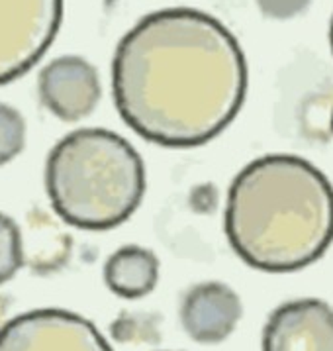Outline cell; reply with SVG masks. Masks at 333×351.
<instances>
[{"instance_id": "6da1fadb", "label": "cell", "mask_w": 333, "mask_h": 351, "mask_svg": "<svg viewBox=\"0 0 333 351\" xmlns=\"http://www.w3.org/2000/svg\"><path fill=\"white\" fill-rule=\"evenodd\" d=\"M118 114L143 140L198 147L214 140L243 106L247 63L236 36L195 8L141 18L112 61Z\"/></svg>"}, {"instance_id": "7a4b0ae2", "label": "cell", "mask_w": 333, "mask_h": 351, "mask_svg": "<svg viewBox=\"0 0 333 351\" xmlns=\"http://www.w3.org/2000/svg\"><path fill=\"white\" fill-rule=\"evenodd\" d=\"M223 230L251 267L292 273L333 241V186L298 155L273 154L243 167L227 193Z\"/></svg>"}, {"instance_id": "3957f363", "label": "cell", "mask_w": 333, "mask_h": 351, "mask_svg": "<svg viewBox=\"0 0 333 351\" xmlns=\"http://www.w3.org/2000/svg\"><path fill=\"white\" fill-rule=\"evenodd\" d=\"M45 191L65 224L88 232L112 230L124 224L143 200V159L110 130H75L49 152Z\"/></svg>"}, {"instance_id": "277c9868", "label": "cell", "mask_w": 333, "mask_h": 351, "mask_svg": "<svg viewBox=\"0 0 333 351\" xmlns=\"http://www.w3.org/2000/svg\"><path fill=\"white\" fill-rule=\"evenodd\" d=\"M63 0H0V84L26 75L56 42Z\"/></svg>"}, {"instance_id": "5b68a950", "label": "cell", "mask_w": 333, "mask_h": 351, "mask_svg": "<svg viewBox=\"0 0 333 351\" xmlns=\"http://www.w3.org/2000/svg\"><path fill=\"white\" fill-rule=\"evenodd\" d=\"M0 351H112L98 328L61 308L18 314L0 328Z\"/></svg>"}, {"instance_id": "8992f818", "label": "cell", "mask_w": 333, "mask_h": 351, "mask_svg": "<svg viewBox=\"0 0 333 351\" xmlns=\"http://www.w3.org/2000/svg\"><path fill=\"white\" fill-rule=\"evenodd\" d=\"M43 106L65 122L83 120L97 108L102 88L97 69L79 56H61L49 61L38 79Z\"/></svg>"}, {"instance_id": "52a82bcc", "label": "cell", "mask_w": 333, "mask_h": 351, "mask_svg": "<svg viewBox=\"0 0 333 351\" xmlns=\"http://www.w3.org/2000/svg\"><path fill=\"white\" fill-rule=\"evenodd\" d=\"M263 351H333V308L318 298L284 302L264 324Z\"/></svg>"}, {"instance_id": "ba28073f", "label": "cell", "mask_w": 333, "mask_h": 351, "mask_svg": "<svg viewBox=\"0 0 333 351\" xmlns=\"http://www.w3.org/2000/svg\"><path fill=\"white\" fill-rule=\"evenodd\" d=\"M241 300L234 289L216 281L190 287L181 302V324L198 343H220L241 320Z\"/></svg>"}, {"instance_id": "9c48e42d", "label": "cell", "mask_w": 333, "mask_h": 351, "mask_svg": "<svg viewBox=\"0 0 333 351\" xmlns=\"http://www.w3.org/2000/svg\"><path fill=\"white\" fill-rule=\"evenodd\" d=\"M104 281L114 295L130 300L141 298L149 295L159 281V259L141 245H124L108 257Z\"/></svg>"}, {"instance_id": "30bf717a", "label": "cell", "mask_w": 333, "mask_h": 351, "mask_svg": "<svg viewBox=\"0 0 333 351\" xmlns=\"http://www.w3.org/2000/svg\"><path fill=\"white\" fill-rule=\"evenodd\" d=\"M24 265V241L14 220L0 212V285L8 282Z\"/></svg>"}, {"instance_id": "8fae6325", "label": "cell", "mask_w": 333, "mask_h": 351, "mask_svg": "<svg viewBox=\"0 0 333 351\" xmlns=\"http://www.w3.org/2000/svg\"><path fill=\"white\" fill-rule=\"evenodd\" d=\"M26 143V122L16 108L0 102V165L20 155Z\"/></svg>"}, {"instance_id": "7c38bea8", "label": "cell", "mask_w": 333, "mask_h": 351, "mask_svg": "<svg viewBox=\"0 0 333 351\" xmlns=\"http://www.w3.org/2000/svg\"><path fill=\"white\" fill-rule=\"evenodd\" d=\"M259 10L273 20H291L304 12L312 0H255Z\"/></svg>"}, {"instance_id": "4fadbf2b", "label": "cell", "mask_w": 333, "mask_h": 351, "mask_svg": "<svg viewBox=\"0 0 333 351\" xmlns=\"http://www.w3.org/2000/svg\"><path fill=\"white\" fill-rule=\"evenodd\" d=\"M330 43H332V51H333V18H332V26H330Z\"/></svg>"}, {"instance_id": "5bb4252c", "label": "cell", "mask_w": 333, "mask_h": 351, "mask_svg": "<svg viewBox=\"0 0 333 351\" xmlns=\"http://www.w3.org/2000/svg\"><path fill=\"white\" fill-rule=\"evenodd\" d=\"M332 132H333V114H332Z\"/></svg>"}]
</instances>
